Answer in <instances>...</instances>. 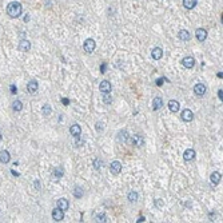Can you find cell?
Segmentation results:
<instances>
[{
  "label": "cell",
  "instance_id": "obj_34",
  "mask_svg": "<svg viewBox=\"0 0 223 223\" xmlns=\"http://www.w3.org/2000/svg\"><path fill=\"white\" fill-rule=\"evenodd\" d=\"M61 101H63L64 106H68V104H70V100H68L67 98H63V99H61Z\"/></svg>",
  "mask_w": 223,
  "mask_h": 223
},
{
  "label": "cell",
  "instance_id": "obj_33",
  "mask_svg": "<svg viewBox=\"0 0 223 223\" xmlns=\"http://www.w3.org/2000/svg\"><path fill=\"white\" fill-rule=\"evenodd\" d=\"M164 81H166V79H164V78L158 79V80H157V86H162V84L164 83Z\"/></svg>",
  "mask_w": 223,
  "mask_h": 223
},
{
  "label": "cell",
  "instance_id": "obj_36",
  "mask_svg": "<svg viewBox=\"0 0 223 223\" xmlns=\"http://www.w3.org/2000/svg\"><path fill=\"white\" fill-rule=\"evenodd\" d=\"M16 91H18V90H16V86H15V84H12V86H11V92L12 94H16Z\"/></svg>",
  "mask_w": 223,
  "mask_h": 223
},
{
  "label": "cell",
  "instance_id": "obj_5",
  "mask_svg": "<svg viewBox=\"0 0 223 223\" xmlns=\"http://www.w3.org/2000/svg\"><path fill=\"white\" fill-rule=\"evenodd\" d=\"M194 92L197 94L198 96H203L206 94V86L203 83H198L194 86Z\"/></svg>",
  "mask_w": 223,
  "mask_h": 223
},
{
  "label": "cell",
  "instance_id": "obj_22",
  "mask_svg": "<svg viewBox=\"0 0 223 223\" xmlns=\"http://www.w3.org/2000/svg\"><path fill=\"white\" fill-rule=\"evenodd\" d=\"M197 3H198V0H183V6L187 9H192L197 6Z\"/></svg>",
  "mask_w": 223,
  "mask_h": 223
},
{
  "label": "cell",
  "instance_id": "obj_6",
  "mask_svg": "<svg viewBox=\"0 0 223 223\" xmlns=\"http://www.w3.org/2000/svg\"><path fill=\"white\" fill-rule=\"evenodd\" d=\"M195 36L199 41H204L207 39V31L204 28H198L197 32H195Z\"/></svg>",
  "mask_w": 223,
  "mask_h": 223
},
{
  "label": "cell",
  "instance_id": "obj_28",
  "mask_svg": "<svg viewBox=\"0 0 223 223\" xmlns=\"http://www.w3.org/2000/svg\"><path fill=\"white\" fill-rule=\"evenodd\" d=\"M92 164H94V167H95L96 170H100V168L103 167V164H104V163L101 162L100 159H98V158H96V159L94 160V163H92Z\"/></svg>",
  "mask_w": 223,
  "mask_h": 223
},
{
  "label": "cell",
  "instance_id": "obj_37",
  "mask_svg": "<svg viewBox=\"0 0 223 223\" xmlns=\"http://www.w3.org/2000/svg\"><path fill=\"white\" fill-rule=\"evenodd\" d=\"M106 68H107V64H101V66H100V71H101V72H106Z\"/></svg>",
  "mask_w": 223,
  "mask_h": 223
},
{
  "label": "cell",
  "instance_id": "obj_23",
  "mask_svg": "<svg viewBox=\"0 0 223 223\" xmlns=\"http://www.w3.org/2000/svg\"><path fill=\"white\" fill-rule=\"evenodd\" d=\"M12 110H14L15 112H20V111L23 110V103H21L20 100H15L14 103H12Z\"/></svg>",
  "mask_w": 223,
  "mask_h": 223
},
{
  "label": "cell",
  "instance_id": "obj_12",
  "mask_svg": "<svg viewBox=\"0 0 223 223\" xmlns=\"http://www.w3.org/2000/svg\"><path fill=\"white\" fill-rule=\"evenodd\" d=\"M183 158H184L186 162L194 160V158H195V151L192 150V148H188V150H186L184 154H183Z\"/></svg>",
  "mask_w": 223,
  "mask_h": 223
},
{
  "label": "cell",
  "instance_id": "obj_13",
  "mask_svg": "<svg viewBox=\"0 0 223 223\" xmlns=\"http://www.w3.org/2000/svg\"><path fill=\"white\" fill-rule=\"evenodd\" d=\"M58 207L60 210H63V211H66V210H68V207H70V202H68L66 198H60V199L58 200Z\"/></svg>",
  "mask_w": 223,
  "mask_h": 223
},
{
  "label": "cell",
  "instance_id": "obj_32",
  "mask_svg": "<svg viewBox=\"0 0 223 223\" xmlns=\"http://www.w3.org/2000/svg\"><path fill=\"white\" fill-rule=\"evenodd\" d=\"M95 127H96V130H98L99 132H103V130H104V123L98 122V123L95 124Z\"/></svg>",
  "mask_w": 223,
  "mask_h": 223
},
{
  "label": "cell",
  "instance_id": "obj_11",
  "mask_svg": "<svg viewBox=\"0 0 223 223\" xmlns=\"http://www.w3.org/2000/svg\"><path fill=\"white\" fill-rule=\"evenodd\" d=\"M182 119L184 120V122H191L192 119H194V114H192V111L191 110H183V112H182Z\"/></svg>",
  "mask_w": 223,
  "mask_h": 223
},
{
  "label": "cell",
  "instance_id": "obj_25",
  "mask_svg": "<svg viewBox=\"0 0 223 223\" xmlns=\"http://www.w3.org/2000/svg\"><path fill=\"white\" fill-rule=\"evenodd\" d=\"M64 174V170L63 167H56L55 170H54V177L56 178V179H59V178H61Z\"/></svg>",
  "mask_w": 223,
  "mask_h": 223
},
{
  "label": "cell",
  "instance_id": "obj_38",
  "mask_svg": "<svg viewBox=\"0 0 223 223\" xmlns=\"http://www.w3.org/2000/svg\"><path fill=\"white\" fill-rule=\"evenodd\" d=\"M218 96H219V99H220V100H223V91H222V90H219V91H218Z\"/></svg>",
  "mask_w": 223,
  "mask_h": 223
},
{
  "label": "cell",
  "instance_id": "obj_15",
  "mask_svg": "<svg viewBox=\"0 0 223 223\" xmlns=\"http://www.w3.org/2000/svg\"><path fill=\"white\" fill-rule=\"evenodd\" d=\"M9 160H11V155H9L8 151L7 150L0 151V162L1 163H8Z\"/></svg>",
  "mask_w": 223,
  "mask_h": 223
},
{
  "label": "cell",
  "instance_id": "obj_26",
  "mask_svg": "<svg viewBox=\"0 0 223 223\" xmlns=\"http://www.w3.org/2000/svg\"><path fill=\"white\" fill-rule=\"evenodd\" d=\"M118 140L119 142H126L127 140V131H120L119 132V135H118Z\"/></svg>",
  "mask_w": 223,
  "mask_h": 223
},
{
  "label": "cell",
  "instance_id": "obj_35",
  "mask_svg": "<svg viewBox=\"0 0 223 223\" xmlns=\"http://www.w3.org/2000/svg\"><path fill=\"white\" fill-rule=\"evenodd\" d=\"M155 206H158V207H162V206H163V202H162V200H155Z\"/></svg>",
  "mask_w": 223,
  "mask_h": 223
},
{
  "label": "cell",
  "instance_id": "obj_17",
  "mask_svg": "<svg viewBox=\"0 0 223 223\" xmlns=\"http://www.w3.org/2000/svg\"><path fill=\"white\" fill-rule=\"evenodd\" d=\"M151 56H152V59H155V60H159V59H162V56H163L162 48H159V47L154 48L152 52H151Z\"/></svg>",
  "mask_w": 223,
  "mask_h": 223
},
{
  "label": "cell",
  "instance_id": "obj_29",
  "mask_svg": "<svg viewBox=\"0 0 223 223\" xmlns=\"http://www.w3.org/2000/svg\"><path fill=\"white\" fill-rule=\"evenodd\" d=\"M128 200H130V202H136V200H138V194H136L135 191H131L130 194H128Z\"/></svg>",
  "mask_w": 223,
  "mask_h": 223
},
{
  "label": "cell",
  "instance_id": "obj_9",
  "mask_svg": "<svg viewBox=\"0 0 223 223\" xmlns=\"http://www.w3.org/2000/svg\"><path fill=\"white\" fill-rule=\"evenodd\" d=\"M111 88H112V86H111V83L108 80H103L100 83V86H99V90L101 92H111Z\"/></svg>",
  "mask_w": 223,
  "mask_h": 223
},
{
  "label": "cell",
  "instance_id": "obj_24",
  "mask_svg": "<svg viewBox=\"0 0 223 223\" xmlns=\"http://www.w3.org/2000/svg\"><path fill=\"white\" fill-rule=\"evenodd\" d=\"M112 96H111V92H103V101L106 104H111L112 103Z\"/></svg>",
  "mask_w": 223,
  "mask_h": 223
},
{
  "label": "cell",
  "instance_id": "obj_31",
  "mask_svg": "<svg viewBox=\"0 0 223 223\" xmlns=\"http://www.w3.org/2000/svg\"><path fill=\"white\" fill-rule=\"evenodd\" d=\"M96 222H107V217L104 214H99L96 217Z\"/></svg>",
  "mask_w": 223,
  "mask_h": 223
},
{
  "label": "cell",
  "instance_id": "obj_42",
  "mask_svg": "<svg viewBox=\"0 0 223 223\" xmlns=\"http://www.w3.org/2000/svg\"><path fill=\"white\" fill-rule=\"evenodd\" d=\"M1 138H3V136H1V132H0V140H1Z\"/></svg>",
  "mask_w": 223,
  "mask_h": 223
},
{
  "label": "cell",
  "instance_id": "obj_14",
  "mask_svg": "<svg viewBox=\"0 0 223 223\" xmlns=\"http://www.w3.org/2000/svg\"><path fill=\"white\" fill-rule=\"evenodd\" d=\"M168 108H170L171 112H178L180 108V104H179V101L177 100H170L168 101Z\"/></svg>",
  "mask_w": 223,
  "mask_h": 223
},
{
  "label": "cell",
  "instance_id": "obj_4",
  "mask_svg": "<svg viewBox=\"0 0 223 223\" xmlns=\"http://www.w3.org/2000/svg\"><path fill=\"white\" fill-rule=\"evenodd\" d=\"M52 218H54V220H56V222H60V220L64 219V211L58 207V209H55L52 211Z\"/></svg>",
  "mask_w": 223,
  "mask_h": 223
},
{
  "label": "cell",
  "instance_id": "obj_41",
  "mask_svg": "<svg viewBox=\"0 0 223 223\" xmlns=\"http://www.w3.org/2000/svg\"><path fill=\"white\" fill-rule=\"evenodd\" d=\"M144 220H146L144 218H143V217H140V218H139V220H138V222H144Z\"/></svg>",
  "mask_w": 223,
  "mask_h": 223
},
{
  "label": "cell",
  "instance_id": "obj_18",
  "mask_svg": "<svg viewBox=\"0 0 223 223\" xmlns=\"http://www.w3.org/2000/svg\"><path fill=\"white\" fill-rule=\"evenodd\" d=\"M31 48V43H29L28 40H20L19 41V49L20 51H23V52H26V51H28V49Z\"/></svg>",
  "mask_w": 223,
  "mask_h": 223
},
{
  "label": "cell",
  "instance_id": "obj_27",
  "mask_svg": "<svg viewBox=\"0 0 223 223\" xmlns=\"http://www.w3.org/2000/svg\"><path fill=\"white\" fill-rule=\"evenodd\" d=\"M74 197L75 198H81L83 197V190L80 187H75L74 188Z\"/></svg>",
  "mask_w": 223,
  "mask_h": 223
},
{
  "label": "cell",
  "instance_id": "obj_30",
  "mask_svg": "<svg viewBox=\"0 0 223 223\" xmlns=\"http://www.w3.org/2000/svg\"><path fill=\"white\" fill-rule=\"evenodd\" d=\"M51 111H52V108H51V106H49V104H44L43 106V114H44V115H49V114H51Z\"/></svg>",
  "mask_w": 223,
  "mask_h": 223
},
{
  "label": "cell",
  "instance_id": "obj_21",
  "mask_svg": "<svg viewBox=\"0 0 223 223\" xmlns=\"http://www.w3.org/2000/svg\"><path fill=\"white\" fill-rule=\"evenodd\" d=\"M178 36H179V39L180 40H183V41L190 40V32L186 31V29H180V31L178 32Z\"/></svg>",
  "mask_w": 223,
  "mask_h": 223
},
{
  "label": "cell",
  "instance_id": "obj_3",
  "mask_svg": "<svg viewBox=\"0 0 223 223\" xmlns=\"http://www.w3.org/2000/svg\"><path fill=\"white\" fill-rule=\"evenodd\" d=\"M110 171H111V174L112 175L120 174V171H122V163L118 162V160H114V162L110 164Z\"/></svg>",
  "mask_w": 223,
  "mask_h": 223
},
{
  "label": "cell",
  "instance_id": "obj_39",
  "mask_svg": "<svg viewBox=\"0 0 223 223\" xmlns=\"http://www.w3.org/2000/svg\"><path fill=\"white\" fill-rule=\"evenodd\" d=\"M35 187H36V190H40V183H39V180H35Z\"/></svg>",
  "mask_w": 223,
  "mask_h": 223
},
{
  "label": "cell",
  "instance_id": "obj_7",
  "mask_svg": "<svg viewBox=\"0 0 223 223\" xmlns=\"http://www.w3.org/2000/svg\"><path fill=\"white\" fill-rule=\"evenodd\" d=\"M182 64L186 67V68H192L195 66V59L192 56H186L182 60Z\"/></svg>",
  "mask_w": 223,
  "mask_h": 223
},
{
  "label": "cell",
  "instance_id": "obj_1",
  "mask_svg": "<svg viewBox=\"0 0 223 223\" xmlns=\"http://www.w3.org/2000/svg\"><path fill=\"white\" fill-rule=\"evenodd\" d=\"M21 11H23V7H21V4L18 3V1H11V3L7 6V15L12 19L19 18L21 15Z\"/></svg>",
  "mask_w": 223,
  "mask_h": 223
},
{
  "label": "cell",
  "instance_id": "obj_20",
  "mask_svg": "<svg viewBox=\"0 0 223 223\" xmlns=\"http://www.w3.org/2000/svg\"><path fill=\"white\" fill-rule=\"evenodd\" d=\"M163 107V100L162 98H155L152 101V110L157 111V110H160Z\"/></svg>",
  "mask_w": 223,
  "mask_h": 223
},
{
  "label": "cell",
  "instance_id": "obj_2",
  "mask_svg": "<svg viewBox=\"0 0 223 223\" xmlns=\"http://www.w3.org/2000/svg\"><path fill=\"white\" fill-rule=\"evenodd\" d=\"M95 47H96V43H95L94 39H87L83 44V48L87 54H92L94 51H95Z\"/></svg>",
  "mask_w": 223,
  "mask_h": 223
},
{
  "label": "cell",
  "instance_id": "obj_19",
  "mask_svg": "<svg viewBox=\"0 0 223 223\" xmlns=\"http://www.w3.org/2000/svg\"><path fill=\"white\" fill-rule=\"evenodd\" d=\"M132 143H134V146H136V147H142V146L144 144V138H143L142 135H135L134 136Z\"/></svg>",
  "mask_w": 223,
  "mask_h": 223
},
{
  "label": "cell",
  "instance_id": "obj_40",
  "mask_svg": "<svg viewBox=\"0 0 223 223\" xmlns=\"http://www.w3.org/2000/svg\"><path fill=\"white\" fill-rule=\"evenodd\" d=\"M24 21H29V15H26V18H24Z\"/></svg>",
  "mask_w": 223,
  "mask_h": 223
},
{
  "label": "cell",
  "instance_id": "obj_8",
  "mask_svg": "<svg viewBox=\"0 0 223 223\" xmlns=\"http://www.w3.org/2000/svg\"><path fill=\"white\" fill-rule=\"evenodd\" d=\"M70 132H71V135L74 136V138H79V136L81 135V128H80V126L79 124H72L70 127Z\"/></svg>",
  "mask_w": 223,
  "mask_h": 223
},
{
  "label": "cell",
  "instance_id": "obj_10",
  "mask_svg": "<svg viewBox=\"0 0 223 223\" xmlns=\"http://www.w3.org/2000/svg\"><path fill=\"white\" fill-rule=\"evenodd\" d=\"M38 88H39V84L36 80H31L27 84V90H28L29 94H35L36 91H38Z\"/></svg>",
  "mask_w": 223,
  "mask_h": 223
},
{
  "label": "cell",
  "instance_id": "obj_16",
  "mask_svg": "<svg viewBox=\"0 0 223 223\" xmlns=\"http://www.w3.org/2000/svg\"><path fill=\"white\" fill-rule=\"evenodd\" d=\"M220 179H222V175H220V172H217V171H215V172H212L211 174V177H210V180H211V183L212 184H219L220 183Z\"/></svg>",
  "mask_w": 223,
  "mask_h": 223
}]
</instances>
